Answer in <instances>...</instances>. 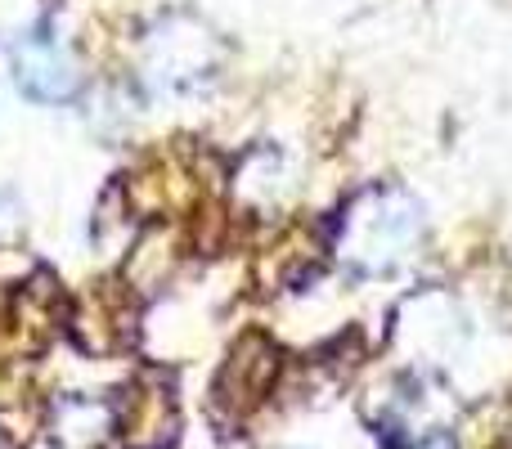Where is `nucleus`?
Listing matches in <instances>:
<instances>
[{
	"label": "nucleus",
	"mask_w": 512,
	"mask_h": 449,
	"mask_svg": "<svg viewBox=\"0 0 512 449\" xmlns=\"http://www.w3.org/2000/svg\"><path fill=\"white\" fill-rule=\"evenodd\" d=\"M423 212L400 189H369L351 203L342 221V256L364 274H382L414 247Z\"/></svg>",
	"instance_id": "nucleus-1"
},
{
	"label": "nucleus",
	"mask_w": 512,
	"mask_h": 449,
	"mask_svg": "<svg viewBox=\"0 0 512 449\" xmlns=\"http://www.w3.org/2000/svg\"><path fill=\"white\" fill-rule=\"evenodd\" d=\"M18 81H23L36 99H68L72 86H77V68H72V59L59 45L41 41L18 54Z\"/></svg>",
	"instance_id": "nucleus-2"
},
{
	"label": "nucleus",
	"mask_w": 512,
	"mask_h": 449,
	"mask_svg": "<svg viewBox=\"0 0 512 449\" xmlns=\"http://www.w3.org/2000/svg\"><path fill=\"white\" fill-rule=\"evenodd\" d=\"M414 449H454L445 436H432V441H423V445H414Z\"/></svg>",
	"instance_id": "nucleus-3"
}]
</instances>
